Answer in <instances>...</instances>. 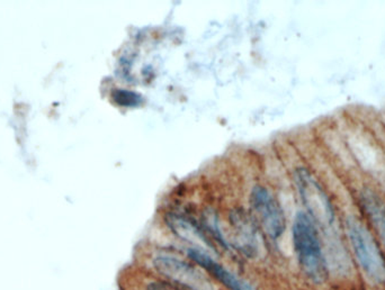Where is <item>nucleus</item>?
I'll list each match as a JSON object with an SVG mask.
<instances>
[{
	"label": "nucleus",
	"instance_id": "obj_1",
	"mask_svg": "<svg viewBox=\"0 0 385 290\" xmlns=\"http://www.w3.org/2000/svg\"><path fill=\"white\" fill-rule=\"evenodd\" d=\"M292 235L294 249L304 274L315 284L326 281L328 268L322 252L320 238L318 234L317 226L307 213L298 212L296 214Z\"/></svg>",
	"mask_w": 385,
	"mask_h": 290
},
{
	"label": "nucleus",
	"instance_id": "obj_2",
	"mask_svg": "<svg viewBox=\"0 0 385 290\" xmlns=\"http://www.w3.org/2000/svg\"><path fill=\"white\" fill-rule=\"evenodd\" d=\"M346 228L350 245L364 272L375 284H385V259L371 232L355 216L348 217Z\"/></svg>",
	"mask_w": 385,
	"mask_h": 290
},
{
	"label": "nucleus",
	"instance_id": "obj_3",
	"mask_svg": "<svg viewBox=\"0 0 385 290\" xmlns=\"http://www.w3.org/2000/svg\"><path fill=\"white\" fill-rule=\"evenodd\" d=\"M296 187L309 216L321 230H334L335 211L330 199L320 184L308 169L298 168L294 174Z\"/></svg>",
	"mask_w": 385,
	"mask_h": 290
},
{
	"label": "nucleus",
	"instance_id": "obj_4",
	"mask_svg": "<svg viewBox=\"0 0 385 290\" xmlns=\"http://www.w3.org/2000/svg\"><path fill=\"white\" fill-rule=\"evenodd\" d=\"M250 207L264 232L271 239H280L286 228V220L275 196L266 187L258 184L250 194Z\"/></svg>",
	"mask_w": 385,
	"mask_h": 290
},
{
	"label": "nucleus",
	"instance_id": "obj_5",
	"mask_svg": "<svg viewBox=\"0 0 385 290\" xmlns=\"http://www.w3.org/2000/svg\"><path fill=\"white\" fill-rule=\"evenodd\" d=\"M153 267L161 276L188 290H215L212 282L190 263L171 255H159Z\"/></svg>",
	"mask_w": 385,
	"mask_h": 290
},
{
	"label": "nucleus",
	"instance_id": "obj_6",
	"mask_svg": "<svg viewBox=\"0 0 385 290\" xmlns=\"http://www.w3.org/2000/svg\"><path fill=\"white\" fill-rule=\"evenodd\" d=\"M230 223L234 230V245L249 258H255L261 252V238L255 221L244 209L232 211Z\"/></svg>",
	"mask_w": 385,
	"mask_h": 290
},
{
	"label": "nucleus",
	"instance_id": "obj_7",
	"mask_svg": "<svg viewBox=\"0 0 385 290\" xmlns=\"http://www.w3.org/2000/svg\"><path fill=\"white\" fill-rule=\"evenodd\" d=\"M166 223L175 235L192 245L194 249L203 250L207 253L215 252V245H212L201 226L188 217L171 213L166 216Z\"/></svg>",
	"mask_w": 385,
	"mask_h": 290
},
{
	"label": "nucleus",
	"instance_id": "obj_8",
	"mask_svg": "<svg viewBox=\"0 0 385 290\" xmlns=\"http://www.w3.org/2000/svg\"><path fill=\"white\" fill-rule=\"evenodd\" d=\"M188 257L190 260L197 263L198 266L205 269L212 276L217 278L223 286L230 290H256L254 286L250 285L249 282L244 281L242 278H239L236 274L229 272L222 264L217 263L215 259L212 258L210 253L205 252L203 250L194 249L190 247L188 251Z\"/></svg>",
	"mask_w": 385,
	"mask_h": 290
},
{
	"label": "nucleus",
	"instance_id": "obj_9",
	"mask_svg": "<svg viewBox=\"0 0 385 290\" xmlns=\"http://www.w3.org/2000/svg\"><path fill=\"white\" fill-rule=\"evenodd\" d=\"M361 203L364 212L374 226L381 241L385 245V203L379 196L371 190L367 189L361 195Z\"/></svg>",
	"mask_w": 385,
	"mask_h": 290
},
{
	"label": "nucleus",
	"instance_id": "obj_10",
	"mask_svg": "<svg viewBox=\"0 0 385 290\" xmlns=\"http://www.w3.org/2000/svg\"><path fill=\"white\" fill-rule=\"evenodd\" d=\"M112 99L121 107H136L143 103V97L139 92L128 89H116L112 92Z\"/></svg>",
	"mask_w": 385,
	"mask_h": 290
},
{
	"label": "nucleus",
	"instance_id": "obj_11",
	"mask_svg": "<svg viewBox=\"0 0 385 290\" xmlns=\"http://www.w3.org/2000/svg\"><path fill=\"white\" fill-rule=\"evenodd\" d=\"M148 290H176L170 286L166 285L163 282H152L148 286Z\"/></svg>",
	"mask_w": 385,
	"mask_h": 290
}]
</instances>
